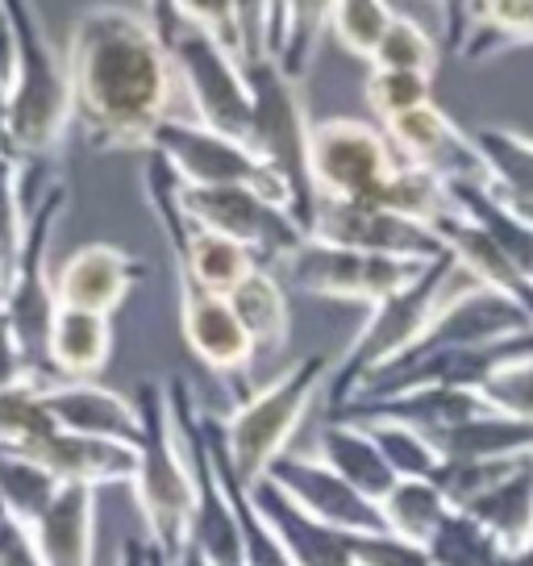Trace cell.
Segmentation results:
<instances>
[{
	"instance_id": "obj_35",
	"label": "cell",
	"mask_w": 533,
	"mask_h": 566,
	"mask_svg": "<svg viewBox=\"0 0 533 566\" xmlns=\"http://www.w3.org/2000/svg\"><path fill=\"white\" fill-rule=\"evenodd\" d=\"M54 429L59 424L46 408V379H21L18 388L0 391V446L34 450Z\"/></svg>"
},
{
	"instance_id": "obj_31",
	"label": "cell",
	"mask_w": 533,
	"mask_h": 566,
	"mask_svg": "<svg viewBox=\"0 0 533 566\" xmlns=\"http://www.w3.org/2000/svg\"><path fill=\"white\" fill-rule=\"evenodd\" d=\"M367 205H379V209L396 212V217H409V221L429 226V230H438L446 217L459 212L454 196H450V184L442 176L426 171V167H409V163H400Z\"/></svg>"
},
{
	"instance_id": "obj_49",
	"label": "cell",
	"mask_w": 533,
	"mask_h": 566,
	"mask_svg": "<svg viewBox=\"0 0 533 566\" xmlns=\"http://www.w3.org/2000/svg\"><path fill=\"white\" fill-rule=\"evenodd\" d=\"M171 566H209V563H205V554H200V549L188 546V549H184V554H179V558H176V563H171Z\"/></svg>"
},
{
	"instance_id": "obj_18",
	"label": "cell",
	"mask_w": 533,
	"mask_h": 566,
	"mask_svg": "<svg viewBox=\"0 0 533 566\" xmlns=\"http://www.w3.org/2000/svg\"><path fill=\"white\" fill-rule=\"evenodd\" d=\"M46 408H51L54 424L67 429V433L117 442L129 446V450H138V442H143L138 400L117 388H105L96 379H54V384H46Z\"/></svg>"
},
{
	"instance_id": "obj_3",
	"label": "cell",
	"mask_w": 533,
	"mask_h": 566,
	"mask_svg": "<svg viewBox=\"0 0 533 566\" xmlns=\"http://www.w3.org/2000/svg\"><path fill=\"white\" fill-rule=\"evenodd\" d=\"M138 412H143V442H138V475L134 495L143 509L150 542L176 563L192 542L196 513V462L188 438L171 408L167 379H143L138 384Z\"/></svg>"
},
{
	"instance_id": "obj_27",
	"label": "cell",
	"mask_w": 533,
	"mask_h": 566,
	"mask_svg": "<svg viewBox=\"0 0 533 566\" xmlns=\"http://www.w3.org/2000/svg\"><path fill=\"white\" fill-rule=\"evenodd\" d=\"M433 442L442 446L446 462H533V421H516L488 408L483 417Z\"/></svg>"
},
{
	"instance_id": "obj_21",
	"label": "cell",
	"mask_w": 533,
	"mask_h": 566,
	"mask_svg": "<svg viewBox=\"0 0 533 566\" xmlns=\"http://www.w3.org/2000/svg\"><path fill=\"white\" fill-rule=\"evenodd\" d=\"M250 500H254L259 513L271 521V530L284 537V546L296 566H358L351 533L325 530L317 521H309L271 479H259V483L250 488Z\"/></svg>"
},
{
	"instance_id": "obj_11",
	"label": "cell",
	"mask_w": 533,
	"mask_h": 566,
	"mask_svg": "<svg viewBox=\"0 0 533 566\" xmlns=\"http://www.w3.org/2000/svg\"><path fill=\"white\" fill-rule=\"evenodd\" d=\"M400 167L388 134L355 117H325L309 129V176L317 200H372Z\"/></svg>"
},
{
	"instance_id": "obj_45",
	"label": "cell",
	"mask_w": 533,
	"mask_h": 566,
	"mask_svg": "<svg viewBox=\"0 0 533 566\" xmlns=\"http://www.w3.org/2000/svg\"><path fill=\"white\" fill-rule=\"evenodd\" d=\"M0 566H46L34 530L13 521L4 509H0Z\"/></svg>"
},
{
	"instance_id": "obj_20",
	"label": "cell",
	"mask_w": 533,
	"mask_h": 566,
	"mask_svg": "<svg viewBox=\"0 0 533 566\" xmlns=\"http://www.w3.org/2000/svg\"><path fill=\"white\" fill-rule=\"evenodd\" d=\"M59 483H84V488H134L138 475V450L117 442H101V438H84V433H67L54 429L42 446L30 450Z\"/></svg>"
},
{
	"instance_id": "obj_37",
	"label": "cell",
	"mask_w": 533,
	"mask_h": 566,
	"mask_svg": "<svg viewBox=\"0 0 533 566\" xmlns=\"http://www.w3.org/2000/svg\"><path fill=\"white\" fill-rule=\"evenodd\" d=\"M429 558L433 566H509L513 549H504L492 537L483 533L467 513H450L442 521V530L433 533L429 542Z\"/></svg>"
},
{
	"instance_id": "obj_7",
	"label": "cell",
	"mask_w": 533,
	"mask_h": 566,
	"mask_svg": "<svg viewBox=\"0 0 533 566\" xmlns=\"http://www.w3.org/2000/svg\"><path fill=\"white\" fill-rule=\"evenodd\" d=\"M250 96H254V150L263 163L284 179L288 209L301 221L304 233H313L317 221V188L309 176V129L313 117L304 113L301 84L280 71L271 59L247 63Z\"/></svg>"
},
{
	"instance_id": "obj_41",
	"label": "cell",
	"mask_w": 533,
	"mask_h": 566,
	"mask_svg": "<svg viewBox=\"0 0 533 566\" xmlns=\"http://www.w3.org/2000/svg\"><path fill=\"white\" fill-rule=\"evenodd\" d=\"M30 226V200H25V167L18 155L0 150V247L18 254Z\"/></svg>"
},
{
	"instance_id": "obj_24",
	"label": "cell",
	"mask_w": 533,
	"mask_h": 566,
	"mask_svg": "<svg viewBox=\"0 0 533 566\" xmlns=\"http://www.w3.org/2000/svg\"><path fill=\"white\" fill-rule=\"evenodd\" d=\"M317 459L342 475L351 488H358L363 495H372L375 504L396 488V475L384 462L375 438L355 421H325L317 429Z\"/></svg>"
},
{
	"instance_id": "obj_38",
	"label": "cell",
	"mask_w": 533,
	"mask_h": 566,
	"mask_svg": "<svg viewBox=\"0 0 533 566\" xmlns=\"http://www.w3.org/2000/svg\"><path fill=\"white\" fill-rule=\"evenodd\" d=\"M391 21H396V9L379 4V0H338V4H330V34L338 38L342 51L367 59V63L375 59Z\"/></svg>"
},
{
	"instance_id": "obj_33",
	"label": "cell",
	"mask_w": 533,
	"mask_h": 566,
	"mask_svg": "<svg viewBox=\"0 0 533 566\" xmlns=\"http://www.w3.org/2000/svg\"><path fill=\"white\" fill-rule=\"evenodd\" d=\"M59 492H63V483L30 450L0 446V509L13 521L34 530L38 521L46 516V509L59 500Z\"/></svg>"
},
{
	"instance_id": "obj_10",
	"label": "cell",
	"mask_w": 533,
	"mask_h": 566,
	"mask_svg": "<svg viewBox=\"0 0 533 566\" xmlns=\"http://www.w3.org/2000/svg\"><path fill=\"white\" fill-rule=\"evenodd\" d=\"M150 150L163 155L167 167L179 176V184H188V188H254L266 200L288 209L284 179L275 176L263 163V155L247 142L221 138L205 125L171 117V122L159 125Z\"/></svg>"
},
{
	"instance_id": "obj_48",
	"label": "cell",
	"mask_w": 533,
	"mask_h": 566,
	"mask_svg": "<svg viewBox=\"0 0 533 566\" xmlns=\"http://www.w3.org/2000/svg\"><path fill=\"white\" fill-rule=\"evenodd\" d=\"M9 280H13V250L0 247V308H4V296H9Z\"/></svg>"
},
{
	"instance_id": "obj_23",
	"label": "cell",
	"mask_w": 533,
	"mask_h": 566,
	"mask_svg": "<svg viewBox=\"0 0 533 566\" xmlns=\"http://www.w3.org/2000/svg\"><path fill=\"white\" fill-rule=\"evenodd\" d=\"M46 566H92L96 549V488L63 483L46 516L34 525Z\"/></svg>"
},
{
	"instance_id": "obj_14",
	"label": "cell",
	"mask_w": 533,
	"mask_h": 566,
	"mask_svg": "<svg viewBox=\"0 0 533 566\" xmlns=\"http://www.w3.org/2000/svg\"><path fill=\"white\" fill-rule=\"evenodd\" d=\"M263 479H271L309 521H317L325 530L351 533V537H358V533H388L384 509L375 504L372 495H363L342 475H334L317 454H292L288 450L284 459L271 462V471Z\"/></svg>"
},
{
	"instance_id": "obj_12",
	"label": "cell",
	"mask_w": 533,
	"mask_h": 566,
	"mask_svg": "<svg viewBox=\"0 0 533 566\" xmlns=\"http://www.w3.org/2000/svg\"><path fill=\"white\" fill-rule=\"evenodd\" d=\"M442 263V259H438ZM429 263H409V259H384V254H363V250L330 247L309 238L292 259L284 263V275L309 296L325 301H355V304H384L388 296L405 292L409 283L426 275Z\"/></svg>"
},
{
	"instance_id": "obj_29",
	"label": "cell",
	"mask_w": 533,
	"mask_h": 566,
	"mask_svg": "<svg viewBox=\"0 0 533 566\" xmlns=\"http://www.w3.org/2000/svg\"><path fill=\"white\" fill-rule=\"evenodd\" d=\"M226 301L259 354H275L288 342V292L284 283L275 280V271H266V266L250 271Z\"/></svg>"
},
{
	"instance_id": "obj_6",
	"label": "cell",
	"mask_w": 533,
	"mask_h": 566,
	"mask_svg": "<svg viewBox=\"0 0 533 566\" xmlns=\"http://www.w3.org/2000/svg\"><path fill=\"white\" fill-rule=\"evenodd\" d=\"M18 34V67L9 80V155L21 163H51L75 122L67 54L51 38L30 4H9Z\"/></svg>"
},
{
	"instance_id": "obj_43",
	"label": "cell",
	"mask_w": 533,
	"mask_h": 566,
	"mask_svg": "<svg viewBox=\"0 0 533 566\" xmlns=\"http://www.w3.org/2000/svg\"><path fill=\"white\" fill-rule=\"evenodd\" d=\"M475 391H480L483 405L492 412H504V417H516V421H533V358L504 367Z\"/></svg>"
},
{
	"instance_id": "obj_16",
	"label": "cell",
	"mask_w": 533,
	"mask_h": 566,
	"mask_svg": "<svg viewBox=\"0 0 533 566\" xmlns=\"http://www.w3.org/2000/svg\"><path fill=\"white\" fill-rule=\"evenodd\" d=\"M143 280L146 263L138 254L113 242H88L72 250V259L59 266L54 292H59V308H84V313L113 317Z\"/></svg>"
},
{
	"instance_id": "obj_1",
	"label": "cell",
	"mask_w": 533,
	"mask_h": 566,
	"mask_svg": "<svg viewBox=\"0 0 533 566\" xmlns=\"http://www.w3.org/2000/svg\"><path fill=\"white\" fill-rule=\"evenodd\" d=\"M75 125L92 150H150L171 122L176 71L146 13L92 9L67 38Z\"/></svg>"
},
{
	"instance_id": "obj_28",
	"label": "cell",
	"mask_w": 533,
	"mask_h": 566,
	"mask_svg": "<svg viewBox=\"0 0 533 566\" xmlns=\"http://www.w3.org/2000/svg\"><path fill=\"white\" fill-rule=\"evenodd\" d=\"M325 30H330V4H266L263 59L280 63V71L301 84Z\"/></svg>"
},
{
	"instance_id": "obj_39",
	"label": "cell",
	"mask_w": 533,
	"mask_h": 566,
	"mask_svg": "<svg viewBox=\"0 0 533 566\" xmlns=\"http://www.w3.org/2000/svg\"><path fill=\"white\" fill-rule=\"evenodd\" d=\"M372 67L375 71H409V75H429V80H433L438 46H433V38L426 34L421 21L396 13V21H391L384 42H379V51H375Z\"/></svg>"
},
{
	"instance_id": "obj_5",
	"label": "cell",
	"mask_w": 533,
	"mask_h": 566,
	"mask_svg": "<svg viewBox=\"0 0 533 566\" xmlns=\"http://www.w3.org/2000/svg\"><path fill=\"white\" fill-rule=\"evenodd\" d=\"M338 358L334 354H304L288 371H280L271 384L250 391L247 400H238L226 421H217L226 462L238 475V483L254 488L271 471V462L284 459L288 442L296 438L309 408L317 405L321 388H330Z\"/></svg>"
},
{
	"instance_id": "obj_8",
	"label": "cell",
	"mask_w": 533,
	"mask_h": 566,
	"mask_svg": "<svg viewBox=\"0 0 533 566\" xmlns=\"http://www.w3.org/2000/svg\"><path fill=\"white\" fill-rule=\"evenodd\" d=\"M67 205V188L54 179L51 188L42 192V200L30 212V226H25V238H21L18 254H13V280H9V296H4V308H0V321L9 325L13 342L21 346L30 371L38 379L54 384L51 371V325L59 317V292H54V280L46 271V254H51V233L59 212Z\"/></svg>"
},
{
	"instance_id": "obj_22",
	"label": "cell",
	"mask_w": 533,
	"mask_h": 566,
	"mask_svg": "<svg viewBox=\"0 0 533 566\" xmlns=\"http://www.w3.org/2000/svg\"><path fill=\"white\" fill-rule=\"evenodd\" d=\"M454 46L467 63L497 59L513 46H533V0H483L454 4Z\"/></svg>"
},
{
	"instance_id": "obj_32",
	"label": "cell",
	"mask_w": 533,
	"mask_h": 566,
	"mask_svg": "<svg viewBox=\"0 0 533 566\" xmlns=\"http://www.w3.org/2000/svg\"><path fill=\"white\" fill-rule=\"evenodd\" d=\"M467 516L480 525L483 533H492L504 549H521L533 542V462L521 467L516 475H509L500 488L480 495Z\"/></svg>"
},
{
	"instance_id": "obj_2",
	"label": "cell",
	"mask_w": 533,
	"mask_h": 566,
	"mask_svg": "<svg viewBox=\"0 0 533 566\" xmlns=\"http://www.w3.org/2000/svg\"><path fill=\"white\" fill-rule=\"evenodd\" d=\"M480 283L467 266L446 254L442 263H429L426 275L417 283H409L405 292L388 296L384 304H375L372 317L363 321L358 337L351 342V350L338 358L334 367V379H330V412L342 405H351L355 396L367 391V384H375L384 371L400 367L417 346L421 337L429 334V325L442 317V308L462 287Z\"/></svg>"
},
{
	"instance_id": "obj_47",
	"label": "cell",
	"mask_w": 533,
	"mask_h": 566,
	"mask_svg": "<svg viewBox=\"0 0 533 566\" xmlns=\"http://www.w3.org/2000/svg\"><path fill=\"white\" fill-rule=\"evenodd\" d=\"M113 566H171V558H167L150 537H125L122 558Z\"/></svg>"
},
{
	"instance_id": "obj_15",
	"label": "cell",
	"mask_w": 533,
	"mask_h": 566,
	"mask_svg": "<svg viewBox=\"0 0 533 566\" xmlns=\"http://www.w3.org/2000/svg\"><path fill=\"white\" fill-rule=\"evenodd\" d=\"M483 412H488V405H483L480 391L471 388H409V391H388V396H358L351 405L334 408L330 421H355V424L388 421V424L421 429L429 438H442V433L475 421Z\"/></svg>"
},
{
	"instance_id": "obj_25",
	"label": "cell",
	"mask_w": 533,
	"mask_h": 566,
	"mask_svg": "<svg viewBox=\"0 0 533 566\" xmlns=\"http://www.w3.org/2000/svg\"><path fill=\"white\" fill-rule=\"evenodd\" d=\"M171 254H176L179 280L196 283V287H205L213 296H230L250 271H259V259L247 247H238L221 233L200 230V226H188L184 242L171 247Z\"/></svg>"
},
{
	"instance_id": "obj_46",
	"label": "cell",
	"mask_w": 533,
	"mask_h": 566,
	"mask_svg": "<svg viewBox=\"0 0 533 566\" xmlns=\"http://www.w3.org/2000/svg\"><path fill=\"white\" fill-rule=\"evenodd\" d=\"M21 379H38V375L30 371V363H25L21 346L13 342V334H9V325L0 321V391L18 388Z\"/></svg>"
},
{
	"instance_id": "obj_36",
	"label": "cell",
	"mask_w": 533,
	"mask_h": 566,
	"mask_svg": "<svg viewBox=\"0 0 533 566\" xmlns=\"http://www.w3.org/2000/svg\"><path fill=\"white\" fill-rule=\"evenodd\" d=\"M375 438L384 462L391 467L396 479H438L446 471L442 446L433 442L421 429H409V424H388V421H372L363 424Z\"/></svg>"
},
{
	"instance_id": "obj_34",
	"label": "cell",
	"mask_w": 533,
	"mask_h": 566,
	"mask_svg": "<svg viewBox=\"0 0 533 566\" xmlns=\"http://www.w3.org/2000/svg\"><path fill=\"white\" fill-rule=\"evenodd\" d=\"M379 509H384L388 533L405 537L412 546H429L446 516L454 513L438 479H396V488L379 500Z\"/></svg>"
},
{
	"instance_id": "obj_30",
	"label": "cell",
	"mask_w": 533,
	"mask_h": 566,
	"mask_svg": "<svg viewBox=\"0 0 533 566\" xmlns=\"http://www.w3.org/2000/svg\"><path fill=\"white\" fill-rule=\"evenodd\" d=\"M471 142L480 150L488 184L533 217V138L504 129V125H483Z\"/></svg>"
},
{
	"instance_id": "obj_42",
	"label": "cell",
	"mask_w": 533,
	"mask_h": 566,
	"mask_svg": "<svg viewBox=\"0 0 533 566\" xmlns=\"http://www.w3.org/2000/svg\"><path fill=\"white\" fill-rule=\"evenodd\" d=\"M184 13L213 38L221 51H230L238 63H247V25H242V4L230 0H184Z\"/></svg>"
},
{
	"instance_id": "obj_50",
	"label": "cell",
	"mask_w": 533,
	"mask_h": 566,
	"mask_svg": "<svg viewBox=\"0 0 533 566\" xmlns=\"http://www.w3.org/2000/svg\"><path fill=\"white\" fill-rule=\"evenodd\" d=\"M509 566H533V542H530V546L513 549V558H509Z\"/></svg>"
},
{
	"instance_id": "obj_40",
	"label": "cell",
	"mask_w": 533,
	"mask_h": 566,
	"mask_svg": "<svg viewBox=\"0 0 533 566\" xmlns=\"http://www.w3.org/2000/svg\"><path fill=\"white\" fill-rule=\"evenodd\" d=\"M367 105L379 122L388 125L412 108L433 105V80L429 75H409V71H372L367 80Z\"/></svg>"
},
{
	"instance_id": "obj_4",
	"label": "cell",
	"mask_w": 533,
	"mask_h": 566,
	"mask_svg": "<svg viewBox=\"0 0 533 566\" xmlns=\"http://www.w3.org/2000/svg\"><path fill=\"white\" fill-rule=\"evenodd\" d=\"M146 18L171 59L176 88H184L188 105H192V122L221 138L254 146V96H250L247 67L230 51H221L213 38L184 13V4H150Z\"/></svg>"
},
{
	"instance_id": "obj_26",
	"label": "cell",
	"mask_w": 533,
	"mask_h": 566,
	"mask_svg": "<svg viewBox=\"0 0 533 566\" xmlns=\"http://www.w3.org/2000/svg\"><path fill=\"white\" fill-rule=\"evenodd\" d=\"M113 354V317L59 308L51 325V371L54 379H96Z\"/></svg>"
},
{
	"instance_id": "obj_9",
	"label": "cell",
	"mask_w": 533,
	"mask_h": 566,
	"mask_svg": "<svg viewBox=\"0 0 533 566\" xmlns=\"http://www.w3.org/2000/svg\"><path fill=\"white\" fill-rule=\"evenodd\" d=\"M179 200H184V212L192 226L247 247L266 271L275 263H288L309 242V233L301 230L292 209L266 200L254 188H188L184 184Z\"/></svg>"
},
{
	"instance_id": "obj_17",
	"label": "cell",
	"mask_w": 533,
	"mask_h": 566,
	"mask_svg": "<svg viewBox=\"0 0 533 566\" xmlns=\"http://www.w3.org/2000/svg\"><path fill=\"white\" fill-rule=\"evenodd\" d=\"M384 134H388L391 150L400 155V163L426 167V171H433V176H442L446 184H459V179H488L475 142L467 138L438 105L412 108V113H405V117H396V122L384 125Z\"/></svg>"
},
{
	"instance_id": "obj_19",
	"label": "cell",
	"mask_w": 533,
	"mask_h": 566,
	"mask_svg": "<svg viewBox=\"0 0 533 566\" xmlns=\"http://www.w3.org/2000/svg\"><path fill=\"white\" fill-rule=\"evenodd\" d=\"M179 334L188 342V350L217 375L247 371L259 354L242 321L233 317L230 301L188 280H179Z\"/></svg>"
},
{
	"instance_id": "obj_44",
	"label": "cell",
	"mask_w": 533,
	"mask_h": 566,
	"mask_svg": "<svg viewBox=\"0 0 533 566\" xmlns=\"http://www.w3.org/2000/svg\"><path fill=\"white\" fill-rule=\"evenodd\" d=\"M351 546L358 566H433L426 546H412L396 533H358Z\"/></svg>"
},
{
	"instance_id": "obj_13",
	"label": "cell",
	"mask_w": 533,
	"mask_h": 566,
	"mask_svg": "<svg viewBox=\"0 0 533 566\" xmlns=\"http://www.w3.org/2000/svg\"><path fill=\"white\" fill-rule=\"evenodd\" d=\"M309 238L330 242V247L363 250V254H384V259H409V263H438L450 254L438 230L396 217L367 200H317V221Z\"/></svg>"
}]
</instances>
